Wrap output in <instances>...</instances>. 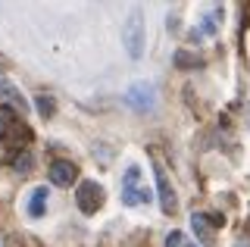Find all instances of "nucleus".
Instances as JSON below:
<instances>
[{
	"label": "nucleus",
	"instance_id": "obj_4",
	"mask_svg": "<svg viewBox=\"0 0 250 247\" xmlns=\"http://www.w3.org/2000/svg\"><path fill=\"white\" fill-rule=\"evenodd\" d=\"M104 185L100 182H94V179H84V182H78V191H75V204H78V210L82 213H88L94 216L104 206Z\"/></svg>",
	"mask_w": 250,
	"mask_h": 247
},
{
	"label": "nucleus",
	"instance_id": "obj_2",
	"mask_svg": "<svg viewBox=\"0 0 250 247\" xmlns=\"http://www.w3.org/2000/svg\"><path fill=\"white\" fill-rule=\"evenodd\" d=\"M153 191L144 185V175H141V166H128L122 175V204L125 206H138V204H150Z\"/></svg>",
	"mask_w": 250,
	"mask_h": 247
},
{
	"label": "nucleus",
	"instance_id": "obj_9",
	"mask_svg": "<svg viewBox=\"0 0 250 247\" xmlns=\"http://www.w3.org/2000/svg\"><path fill=\"white\" fill-rule=\"evenodd\" d=\"M0 97H3V100H6L10 106H16V110H19L22 116H25V113L31 110V106H28V100L22 97V91L16 88V84H10L6 79H0Z\"/></svg>",
	"mask_w": 250,
	"mask_h": 247
},
{
	"label": "nucleus",
	"instance_id": "obj_13",
	"mask_svg": "<svg viewBox=\"0 0 250 247\" xmlns=\"http://www.w3.org/2000/svg\"><path fill=\"white\" fill-rule=\"evenodd\" d=\"M163 247H197L194 241H188V235L185 231H169L166 235V241H163Z\"/></svg>",
	"mask_w": 250,
	"mask_h": 247
},
{
	"label": "nucleus",
	"instance_id": "obj_7",
	"mask_svg": "<svg viewBox=\"0 0 250 247\" xmlns=\"http://www.w3.org/2000/svg\"><path fill=\"white\" fill-rule=\"evenodd\" d=\"M156 191H160V206L163 213H175L178 200H175V191H172V185L166 179V172H163V166H156Z\"/></svg>",
	"mask_w": 250,
	"mask_h": 247
},
{
	"label": "nucleus",
	"instance_id": "obj_8",
	"mask_svg": "<svg viewBox=\"0 0 250 247\" xmlns=\"http://www.w3.org/2000/svg\"><path fill=\"white\" fill-rule=\"evenodd\" d=\"M191 228H194V235H197V241L203 247H209L213 244V219H209V213H194L191 216Z\"/></svg>",
	"mask_w": 250,
	"mask_h": 247
},
{
	"label": "nucleus",
	"instance_id": "obj_11",
	"mask_svg": "<svg viewBox=\"0 0 250 247\" xmlns=\"http://www.w3.org/2000/svg\"><path fill=\"white\" fill-rule=\"evenodd\" d=\"M6 163H10L13 172L25 175V172H31V166H35V157H31V150L25 147V150H13L10 157H6Z\"/></svg>",
	"mask_w": 250,
	"mask_h": 247
},
{
	"label": "nucleus",
	"instance_id": "obj_15",
	"mask_svg": "<svg viewBox=\"0 0 250 247\" xmlns=\"http://www.w3.org/2000/svg\"><path fill=\"white\" fill-rule=\"evenodd\" d=\"M35 103H38V110H41V116H44V119H50V116H53V97H47V94H38V100H35Z\"/></svg>",
	"mask_w": 250,
	"mask_h": 247
},
{
	"label": "nucleus",
	"instance_id": "obj_16",
	"mask_svg": "<svg viewBox=\"0 0 250 247\" xmlns=\"http://www.w3.org/2000/svg\"><path fill=\"white\" fill-rule=\"evenodd\" d=\"M231 247H250V235H241V238H238V241H234Z\"/></svg>",
	"mask_w": 250,
	"mask_h": 247
},
{
	"label": "nucleus",
	"instance_id": "obj_3",
	"mask_svg": "<svg viewBox=\"0 0 250 247\" xmlns=\"http://www.w3.org/2000/svg\"><path fill=\"white\" fill-rule=\"evenodd\" d=\"M144 16L141 13H131L128 19H125V25H122V44H125V50H128V57L131 60H141L144 57Z\"/></svg>",
	"mask_w": 250,
	"mask_h": 247
},
{
	"label": "nucleus",
	"instance_id": "obj_1",
	"mask_svg": "<svg viewBox=\"0 0 250 247\" xmlns=\"http://www.w3.org/2000/svg\"><path fill=\"white\" fill-rule=\"evenodd\" d=\"M31 141L28 125L16 116L13 106H0V144L13 150H25V144Z\"/></svg>",
	"mask_w": 250,
	"mask_h": 247
},
{
	"label": "nucleus",
	"instance_id": "obj_10",
	"mask_svg": "<svg viewBox=\"0 0 250 247\" xmlns=\"http://www.w3.org/2000/svg\"><path fill=\"white\" fill-rule=\"evenodd\" d=\"M219 25H222V6H213V10H209L207 16H203V22H200L197 32H191V38H200V35L213 38V35L219 32Z\"/></svg>",
	"mask_w": 250,
	"mask_h": 247
},
{
	"label": "nucleus",
	"instance_id": "obj_6",
	"mask_svg": "<svg viewBox=\"0 0 250 247\" xmlns=\"http://www.w3.org/2000/svg\"><path fill=\"white\" fill-rule=\"evenodd\" d=\"M47 175H50L53 185H60V188H69V185L78 179V166L69 163V160H57V163H50Z\"/></svg>",
	"mask_w": 250,
	"mask_h": 247
},
{
	"label": "nucleus",
	"instance_id": "obj_14",
	"mask_svg": "<svg viewBox=\"0 0 250 247\" xmlns=\"http://www.w3.org/2000/svg\"><path fill=\"white\" fill-rule=\"evenodd\" d=\"M175 66L178 69H197L200 66V57H191L188 50H178L175 53Z\"/></svg>",
	"mask_w": 250,
	"mask_h": 247
},
{
	"label": "nucleus",
	"instance_id": "obj_5",
	"mask_svg": "<svg viewBox=\"0 0 250 247\" xmlns=\"http://www.w3.org/2000/svg\"><path fill=\"white\" fill-rule=\"evenodd\" d=\"M153 100H156V94H153L150 82H135L128 91H125V103H128L131 110H150Z\"/></svg>",
	"mask_w": 250,
	"mask_h": 247
},
{
	"label": "nucleus",
	"instance_id": "obj_12",
	"mask_svg": "<svg viewBox=\"0 0 250 247\" xmlns=\"http://www.w3.org/2000/svg\"><path fill=\"white\" fill-rule=\"evenodd\" d=\"M47 213V188H35L28 197V216L31 219H41Z\"/></svg>",
	"mask_w": 250,
	"mask_h": 247
}]
</instances>
